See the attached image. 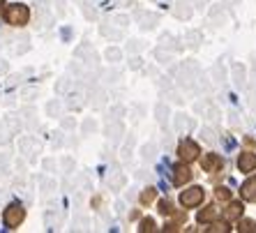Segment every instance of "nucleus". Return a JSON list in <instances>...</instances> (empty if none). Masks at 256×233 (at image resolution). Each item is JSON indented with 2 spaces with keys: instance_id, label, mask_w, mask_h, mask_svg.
Wrapping results in <instances>:
<instances>
[{
  "instance_id": "f257e3e1",
  "label": "nucleus",
  "mask_w": 256,
  "mask_h": 233,
  "mask_svg": "<svg viewBox=\"0 0 256 233\" xmlns=\"http://www.w3.org/2000/svg\"><path fill=\"white\" fill-rule=\"evenodd\" d=\"M7 24H12V26H24V24H28V16H30V12H28V7L26 5H12L10 10H7Z\"/></svg>"
},
{
  "instance_id": "f03ea898",
  "label": "nucleus",
  "mask_w": 256,
  "mask_h": 233,
  "mask_svg": "<svg viewBox=\"0 0 256 233\" xmlns=\"http://www.w3.org/2000/svg\"><path fill=\"white\" fill-rule=\"evenodd\" d=\"M24 208L18 204H12L10 208L5 210V215H2V222H5V226H10V228H14V226H18L21 222H24Z\"/></svg>"
},
{
  "instance_id": "7ed1b4c3",
  "label": "nucleus",
  "mask_w": 256,
  "mask_h": 233,
  "mask_svg": "<svg viewBox=\"0 0 256 233\" xmlns=\"http://www.w3.org/2000/svg\"><path fill=\"white\" fill-rule=\"evenodd\" d=\"M203 201V190L201 187H190V190H185L182 194H180V204L185 206V208H194V206H198Z\"/></svg>"
},
{
  "instance_id": "20e7f679",
  "label": "nucleus",
  "mask_w": 256,
  "mask_h": 233,
  "mask_svg": "<svg viewBox=\"0 0 256 233\" xmlns=\"http://www.w3.org/2000/svg\"><path fill=\"white\" fill-rule=\"evenodd\" d=\"M178 155H180V160H182V162L196 160V157H198V146L194 144L192 138H185V141L180 144V148H178Z\"/></svg>"
},
{
  "instance_id": "39448f33",
  "label": "nucleus",
  "mask_w": 256,
  "mask_h": 233,
  "mask_svg": "<svg viewBox=\"0 0 256 233\" xmlns=\"http://www.w3.org/2000/svg\"><path fill=\"white\" fill-rule=\"evenodd\" d=\"M238 168L242 171V174H250V171H254L256 168V155L254 152H242L238 160Z\"/></svg>"
},
{
  "instance_id": "423d86ee",
  "label": "nucleus",
  "mask_w": 256,
  "mask_h": 233,
  "mask_svg": "<svg viewBox=\"0 0 256 233\" xmlns=\"http://www.w3.org/2000/svg\"><path fill=\"white\" fill-rule=\"evenodd\" d=\"M190 178H192V171L187 164H178V166L173 168V182L176 185H185Z\"/></svg>"
},
{
  "instance_id": "0eeeda50",
  "label": "nucleus",
  "mask_w": 256,
  "mask_h": 233,
  "mask_svg": "<svg viewBox=\"0 0 256 233\" xmlns=\"http://www.w3.org/2000/svg\"><path fill=\"white\" fill-rule=\"evenodd\" d=\"M242 198L244 201H256V176L242 185Z\"/></svg>"
},
{
  "instance_id": "6e6552de",
  "label": "nucleus",
  "mask_w": 256,
  "mask_h": 233,
  "mask_svg": "<svg viewBox=\"0 0 256 233\" xmlns=\"http://www.w3.org/2000/svg\"><path fill=\"white\" fill-rule=\"evenodd\" d=\"M201 164H203V168H206V171H220V168H222V160L217 155H212V152L203 157Z\"/></svg>"
},
{
  "instance_id": "1a4fd4ad",
  "label": "nucleus",
  "mask_w": 256,
  "mask_h": 233,
  "mask_svg": "<svg viewBox=\"0 0 256 233\" xmlns=\"http://www.w3.org/2000/svg\"><path fill=\"white\" fill-rule=\"evenodd\" d=\"M240 215H242V204H228V208L224 210V220H228V222L238 220Z\"/></svg>"
},
{
  "instance_id": "9d476101",
  "label": "nucleus",
  "mask_w": 256,
  "mask_h": 233,
  "mask_svg": "<svg viewBox=\"0 0 256 233\" xmlns=\"http://www.w3.org/2000/svg\"><path fill=\"white\" fill-rule=\"evenodd\" d=\"M217 215H220V212H217V208H206V210H201V212H198L196 220L201 222V224H206V222H212Z\"/></svg>"
},
{
  "instance_id": "9b49d317",
  "label": "nucleus",
  "mask_w": 256,
  "mask_h": 233,
  "mask_svg": "<svg viewBox=\"0 0 256 233\" xmlns=\"http://www.w3.org/2000/svg\"><path fill=\"white\" fill-rule=\"evenodd\" d=\"M238 231L240 233H256V222H250V220H244V222H240V226H238Z\"/></svg>"
},
{
  "instance_id": "f8f14e48",
  "label": "nucleus",
  "mask_w": 256,
  "mask_h": 233,
  "mask_svg": "<svg viewBox=\"0 0 256 233\" xmlns=\"http://www.w3.org/2000/svg\"><path fill=\"white\" fill-rule=\"evenodd\" d=\"M217 198H222V201H228V198H231V192H228L226 187H220V190H217Z\"/></svg>"
},
{
  "instance_id": "ddd939ff",
  "label": "nucleus",
  "mask_w": 256,
  "mask_h": 233,
  "mask_svg": "<svg viewBox=\"0 0 256 233\" xmlns=\"http://www.w3.org/2000/svg\"><path fill=\"white\" fill-rule=\"evenodd\" d=\"M155 198V190H148V192H143V196H141V201L143 204H150Z\"/></svg>"
},
{
  "instance_id": "4468645a",
  "label": "nucleus",
  "mask_w": 256,
  "mask_h": 233,
  "mask_svg": "<svg viewBox=\"0 0 256 233\" xmlns=\"http://www.w3.org/2000/svg\"><path fill=\"white\" fill-rule=\"evenodd\" d=\"M141 231H155V222H152V220H143Z\"/></svg>"
},
{
  "instance_id": "2eb2a0df",
  "label": "nucleus",
  "mask_w": 256,
  "mask_h": 233,
  "mask_svg": "<svg viewBox=\"0 0 256 233\" xmlns=\"http://www.w3.org/2000/svg\"><path fill=\"white\" fill-rule=\"evenodd\" d=\"M160 212L168 215V212H171V204H168V201H162V204H160Z\"/></svg>"
},
{
  "instance_id": "dca6fc26",
  "label": "nucleus",
  "mask_w": 256,
  "mask_h": 233,
  "mask_svg": "<svg viewBox=\"0 0 256 233\" xmlns=\"http://www.w3.org/2000/svg\"><path fill=\"white\" fill-rule=\"evenodd\" d=\"M210 231H228V226H226V224H214Z\"/></svg>"
},
{
  "instance_id": "f3484780",
  "label": "nucleus",
  "mask_w": 256,
  "mask_h": 233,
  "mask_svg": "<svg viewBox=\"0 0 256 233\" xmlns=\"http://www.w3.org/2000/svg\"><path fill=\"white\" fill-rule=\"evenodd\" d=\"M2 5H5V0H0V7H2Z\"/></svg>"
}]
</instances>
